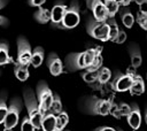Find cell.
Segmentation results:
<instances>
[{
    "instance_id": "cell-13",
    "label": "cell",
    "mask_w": 147,
    "mask_h": 131,
    "mask_svg": "<svg viewBox=\"0 0 147 131\" xmlns=\"http://www.w3.org/2000/svg\"><path fill=\"white\" fill-rule=\"evenodd\" d=\"M65 9H67V6L62 2H57L54 5V7L51 10V21H52L53 25H60L61 24V21L63 18Z\"/></svg>"
},
{
    "instance_id": "cell-18",
    "label": "cell",
    "mask_w": 147,
    "mask_h": 131,
    "mask_svg": "<svg viewBox=\"0 0 147 131\" xmlns=\"http://www.w3.org/2000/svg\"><path fill=\"white\" fill-rule=\"evenodd\" d=\"M9 46L7 43L1 41L0 43V66L14 63V60L11 56H9Z\"/></svg>"
},
{
    "instance_id": "cell-14",
    "label": "cell",
    "mask_w": 147,
    "mask_h": 131,
    "mask_svg": "<svg viewBox=\"0 0 147 131\" xmlns=\"http://www.w3.org/2000/svg\"><path fill=\"white\" fill-rule=\"evenodd\" d=\"M129 54H130V59H131V64L137 69L141 66L142 63V56H141V52H140V47L136 44L132 43L129 46Z\"/></svg>"
},
{
    "instance_id": "cell-41",
    "label": "cell",
    "mask_w": 147,
    "mask_h": 131,
    "mask_svg": "<svg viewBox=\"0 0 147 131\" xmlns=\"http://www.w3.org/2000/svg\"><path fill=\"white\" fill-rule=\"evenodd\" d=\"M117 1H118V3H119V5L122 3V0H117Z\"/></svg>"
},
{
    "instance_id": "cell-36",
    "label": "cell",
    "mask_w": 147,
    "mask_h": 131,
    "mask_svg": "<svg viewBox=\"0 0 147 131\" xmlns=\"http://www.w3.org/2000/svg\"><path fill=\"white\" fill-rule=\"evenodd\" d=\"M140 9L139 10H144V11H147V0H144L140 5Z\"/></svg>"
},
{
    "instance_id": "cell-40",
    "label": "cell",
    "mask_w": 147,
    "mask_h": 131,
    "mask_svg": "<svg viewBox=\"0 0 147 131\" xmlns=\"http://www.w3.org/2000/svg\"><path fill=\"white\" fill-rule=\"evenodd\" d=\"M133 1H134V2L137 3V5H140V3H141V2L144 1V0H133Z\"/></svg>"
},
{
    "instance_id": "cell-4",
    "label": "cell",
    "mask_w": 147,
    "mask_h": 131,
    "mask_svg": "<svg viewBox=\"0 0 147 131\" xmlns=\"http://www.w3.org/2000/svg\"><path fill=\"white\" fill-rule=\"evenodd\" d=\"M22 110V101L18 98H14L10 101V105L7 109V114L5 116L3 120V126L5 130H11L14 129L17 123H18V118H20V113Z\"/></svg>"
},
{
    "instance_id": "cell-38",
    "label": "cell",
    "mask_w": 147,
    "mask_h": 131,
    "mask_svg": "<svg viewBox=\"0 0 147 131\" xmlns=\"http://www.w3.org/2000/svg\"><path fill=\"white\" fill-rule=\"evenodd\" d=\"M7 2H8V0H0V9H2L7 5Z\"/></svg>"
},
{
    "instance_id": "cell-2",
    "label": "cell",
    "mask_w": 147,
    "mask_h": 131,
    "mask_svg": "<svg viewBox=\"0 0 147 131\" xmlns=\"http://www.w3.org/2000/svg\"><path fill=\"white\" fill-rule=\"evenodd\" d=\"M24 101H25V107L29 114L30 120L32 121L36 130L41 129V120L44 114L41 113L39 105L37 102V99L34 97V93L30 88H25L24 91Z\"/></svg>"
},
{
    "instance_id": "cell-28",
    "label": "cell",
    "mask_w": 147,
    "mask_h": 131,
    "mask_svg": "<svg viewBox=\"0 0 147 131\" xmlns=\"http://www.w3.org/2000/svg\"><path fill=\"white\" fill-rule=\"evenodd\" d=\"M49 110L55 115L59 114L60 111H62V102H61V99L57 94H53V101H52Z\"/></svg>"
},
{
    "instance_id": "cell-11",
    "label": "cell",
    "mask_w": 147,
    "mask_h": 131,
    "mask_svg": "<svg viewBox=\"0 0 147 131\" xmlns=\"http://www.w3.org/2000/svg\"><path fill=\"white\" fill-rule=\"evenodd\" d=\"M47 68L53 76H59L63 72V63L56 53H51L47 57Z\"/></svg>"
},
{
    "instance_id": "cell-20",
    "label": "cell",
    "mask_w": 147,
    "mask_h": 131,
    "mask_svg": "<svg viewBox=\"0 0 147 131\" xmlns=\"http://www.w3.org/2000/svg\"><path fill=\"white\" fill-rule=\"evenodd\" d=\"M28 64H21L18 62L15 63V76L18 80L25 82L29 78V69Z\"/></svg>"
},
{
    "instance_id": "cell-31",
    "label": "cell",
    "mask_w": 147,
    "mask_h": 131,
    "mask_svg": "<svg viewBox=\"0 0 147 131\" xmlns=\"http://www.w3.org/2000/svg\"><path fill=\"white\" fill-rule=\"evenodd\" d=\"M117 108L119 110L121 116H126L130 113V110H131V106L125 103V102H121L119 105H117Z\"/></svg>"
},
{
    "instance_id": "cell-12",
    "label": "cell",
    "mask_w": 147,
    "mask_h": 131,
    "mask_svg": "<svg viewBox=\"0 0 147 131\" xmlns=\"http://www.w3.org/2000/svg\"><path fill=\"white\" fill-rule=\"evenodd\" d=\"M126 121L133 130H138L140 128V125H141V113H140V109H139L138 105L133 103L131 106V110L126 115Z\"/></svg>"
},
{
    "instance_id": "cell-24",
    "label": "cell",
    "mask_w": 147,
    "mask_h": 131,
    "mask_svg": "<svg viewBox=\"0 0 147 131\" xmlns=\"http://www.w3.org/2000/svg\"><path fill=\"white\" fill-rule=\"evenodd\" d=\"M98 76H99V69L98 70H87V69H85V72H83V75H82L84 82L87 83V84L95 83L98 80Z\"/></svg>"
},
{
    "instance_id": "cell-27",
    "label": "cell",
    "mask_w": 147,
    "mask_h": 131,
    "mask_svg": "<svg viewBox=\"0 0 147 131\" xmlns=\"http://www.w3.org/2000/svg\"><path fill=\"white\" fill-rule=\"evenodd\" d=\"M121 18H122V22L124 24L125 28H129L131 29L134 24V16L132 15V13L130 10H125L121 14Z\"/></svg>"
},
{
    "instance_id": "cell-8",
    "label": "cell",
    "mask_w": 147,
    "mask_h": 131,
    "mask_svg": "<svg viewBox=\"0 0 147 131\" xmlns=\"http://www.w3.org/2000/svg\"><path fill=\"white\" fill-rule=\"evenodd\" d=\"M31 46L24 37L17 38V62L21 64H30L31 60Z\"/></svg>"
},
{
    "instance_id": "cell-39",
    "label": "cell",
    "mask_w": 147,
    "mask_h": 131,
    "mask_svg": "<svg viewBox=\"0 0 147 131\" xmlns=\"http://www.w3.org/2000/svg\"><path fill=\"white\" fill-rule=\"evenodd\" d=\"M145 123H146V125H147V108H146V111H145Z\"/></svg>"
},
{
    "instance_id": "cell-10",
    "label": "cell",
    "mask_w": 147,
    "mask_h": 131,
    "mask_svg": "<svg viewBox=\"0 0 147 131\" xmlns=\"http://www.w3.org/2000/svg\"><path fill=\"white\" fill-rule=\"evenodd\" d=\"M132 80H133V77L127 74H124V75L117 74L114 80L111 82V87L116 92H125V91H129L132 84Z\"/></svg>"
},
{
    "instance_id": "cell-37",
    "label": "cell",
    "mask_w": 147,
    "mask_h": 131,
    "mask_svg": "<svg viewBox=\"0 0 147 131\" xmlns=\"http://www.w3.org/2000/svg\"><path fill=\"white\" fill-rule=\"evenodd\" d=\"M132 1H133V0H122V3H121V5H123L124 7H126V6H129Z\"/></svg>"
},
{
    "instance_id": "cell-34",
    "label": "cell",
    "mask_w": 147,
    "mask_h": 131,
    "mask_svg": "<svg viewBox=\"0 0 147 131\" xmlns=\"http://www.w3.org/2000/svg\"><path fill=\"white\" fill-rule=\"evenodd\" d=\"M8 24H9L8 18H6V17L2 16V15H0V26H7Z\"/></svg>"
},
{
    "instance_id": "cell-6",
    "label": "cell",
    "mask_w": 147,
    "mask_h": 131,
    "mask_svg": "<svg viewBox=\"0 0 147 131\" xmlns=\"http://www.w3.org/2000/svg\"><path fill=\"white\" fill-rule=\"evenodd\" d=\"M111 105H113V102L110 100H103V99H98V98L91 97L87 99L85 108L88 114L106 116L109 114Z\"/></svg>"
},
{
    "instance_id": "cell-3",
    "label": "cell",
    "mask_w": 147,
    "mask_h": 131,
    "mask_svg": "<svg viewBox=\"0 0 147 131\" xmlns=\"http://www.w3.org/2000/svg\"><path fill=\"white\" fill-rule=\"evenodd\" d=\"M86 31L94 39L101 41H108L109 25L107 21H96L94 17L93 18L90 17L86 23Z\"/></svg>"
},
{
    "instance_id": "cell-22",
    "label": "cell",
    "mask_w": 147,
    "mask_h": 131,
    "mask_svg": "<svg viewBox=\"0 0 147 131\" xmlns=\"http://www.w3.org/2000/svg\"><path fill=\"white\" fill-rule=\"evenodd\" d=\"M107 23H108V25H109L108 40L113 41L114 38L117 36V33H118V31H119V28H118V25H117V23H116V21H115L114 17H108V18H107Z\"/></svg>"
},
{
    "instance_id": "cell-5",
    "label": "cell",
    "mask_w": 147,
    "mask_h": 131,
    "mask_svg": "<svg viewBox=\"0 0 147 131\" xmlns=\"http://www.w3.org/2000/svg\"><path fill=\"white\" fill-rule=\"evenodd\" d=\"M79 22H80L79 5L77 0H72L70 7H67L65 9L60 25H62L63 29H74L79 24Z\"/></svg>"
},
{
    "instance_id": "cell-16",
    "label": "cell",
    "mask_w": 147,
    "mask_h": 131,
    "mask_svg": "<svg viewBox=\"0 0 147 131\" xmlns=\"http://www.w3.org/2000/svg\"><path fill=\"white\" fill-rule=\"evenodd\" d=\"M55 124H56V115L52 111H47L44 114L41 120V129L45 131H55Z\"/></svg>"
},
{
    "instance_id": "cell-1",
    "label": "cell",
    "mask_w": 147,
    "mask_h": 131,
    "mask_svg": "<svg viewBox=\"0 0 147 131\" xmlns=\"http://www.w3.org/2000/svg\"><path fill=\"white\" fill-rule=\"evenodd\" d=\"M96 55V47L88 48L85 52L70 53L65 57V68L69 71H77L86 69L91 66L94 57Z\"/></svg>"
},
{
    "instance_id": "cell-33",
    "label": "cell",
    "mask_w": 147,
    "mask_h": 131,
    "mask_svg": "<svg viewBox=\"0 0 147 131\" xmlns=\"http://www.w3.org/2000/svg\"><path fill=\"white\" fill-rule=\"evenodd\" d=\"M46 2V0H29V5L32 7H40Z\"/></svg>"
},
{
    "instance_id": "cell-19",
    "label": "cell",
    "mask_w": 147,
    "mask_h": 131,
    "mask_svg": "<svg viewBox=\"0 0 147 131\" xmlns=\"http://www.w3.org/2000/svg\"><path fill=\"white\" fill-rule=\"evenodd\" d=\"M34 18L40 24H46L51 21V10L47 8H42L40 6L39 9L34 13Z\"/></svg>"
},
{
    "instance_id": "cell-32",
    "label": "cell",
    "mask_w": 147,
    "mask_h": 131,
    "mask_svg": "<svg viewBox=\"0 0 147 131\" xmlns=\"http://www.w3.org/2000/svg\"><path fill=\"white\" fill-rule=\"evenodd\" d=\"M126 40V33H125V31H123V30H121L119 29V31H118V33H117V36L114 38V43H116V44H123L124 41Z\"/></svg>"
},
{
    "instance_id": "cell-29",
    "label": "cell",
    "mask_w": 147,
    "mask_h": 131,
    "mask_svg": "<svg viewBox=\"0 0 147 131\" xmlns=\"http://www.w3.org/2000/svg\"><path fill=\"white\" fill-rule=\"evenodd\" d=\"M137 22L140 25L141 29L147 31V11L139 10L137 14Z\"/></svg>"
},
{
    "instance_id": "cell-42",
    "label": "cell",
    "mask_w": 147,
    "mask_h": 131,
    "mask_svg": "<svg viewBox=\"0 0 147 131\" xmlns=\"http://www.w3.org/2000/svg\"><path fill=\"white\" fill-rule=\"evenodd\" d=\"M0 75H1V71H0Z\"/></svg>"
},
{
    "instance_id": "cell-21",
    "label": "cell",
    "mask_w": 147,
    "mask_h": 131,
    "mask_svg": "<svg viewBox=\"0 0 147 131\" xmlns=\"http://www.w3.org/2000/svg\"><path fill=\"white\" fill-rule=\"evenodd\" d=\"M69 123V115L65 111H60L56 114V124H55V131H62L67 124Z\"/></svg>"
},
{
    "instance_id": "cell-23",
    "label": "cell",
    "mask_w": 147,
    "mask_h": 131,
    "mask_svg": "<svg viewBox=\"0 0 147 131\" xmlns=\"http://www.w3.org/2000/svg\"><path fill=\"white\" fill-rule=\"evenodd\" d=\"M103 3L108 11V17H114L119 9V3L117 0H103Z\"/></svg>"
},
{
    "instance_id": "cell-17",
    "label": "cell",
    "mask_w": 147,
    "mask_h": 131,
    "mask_svg": "<svg viewBox=\"0 0 147 131\" xmlns=\"http://www.w3.org/2000/svg\"><path fill=\"white\" fill-rule=\"evenodd\" d=\"M44 53H45V52H44V48L40 47V46H38V47H36V48L33 49V52H32V54H31L30 63H31L34 68H38V67L41 66V63H42V61H44V56H45Z\"/></svg>"
},
{
    "instance_id": "cell-7",
    "label": "cell",
    "mask_w": 147,
    "mask_h": 131,
    "mask_svg": "<svg viewBox=\"0 0 147 131\" xmlns=\"http://www.w3.org/2000/svg\"><path fill=\"white\" fill-rule=\"evenodd\" d=\"M37 98H38V102H39L38 105L41 113L42 114L47 113L53 101V93L44 80L39 82L37 85Z\"/></svg>"
},
{
    "instance_id": "cell-26",
    "label": "cell",
    "mask_w": 147,
    "mask_h": 131,
    "mask_svg": "<svg viewBox=\"0 0 147 131\" xmlns=\"http://www.w3.org/2000/svg\"><path fill=\"white\" fill-rule=\"evenodd\" d=\"M110 77H111V71L106 67H101L99 69V76H98V80L96 82H99V84L102 85V84L108 83Z\"/></svg>"
},
{
    "instance_id": "cell-15",
    "label": "cell",
    "mask_w": 147,
    "mask_h": 131,
    "mask_svg": "<svg viewBox=\"0 0 147 131\" xmlns=\"http://www.w3.org/2000/svg\"><path fill=\"white\" fill-rule=\"evenodd\" d=\"M129 91H130L131 95H141L145 92V82L140 75L136 74L133 76V80H132V84H131Z\"/></svg>"
},
{
    "instance_id": "cell-35",
    "label": "cell",
    "mask_w": 147,
    "mask_h": 131,
    "mask_svg": "<svg viewBox=\"0 0 147 131\" xmlns=\"http://www.w3.org/2000/svg\"><path fill=\"white\" fill-rule=\"evenodd\" d=\"M115 129L114 128H110V126H100V128H96L95 131H114Z\"/></svg>"
},
{
    "instance_id": "cell-30",
    "label": "cell",
    "mask_w": 147,
    "mask_h": 131,
    "mask_svg": "<svg viewBox=\"0 0 147 131\" xmlns=\"http://www.w3.org/2000/svg\"><path fill=\"white\" fill-rule=\"evenodd\" d=\"M21 130L22 131H33L36 130L32 121L30 120V117H24L22 120V123H21Z\"/></svg>"
},
{
    "instance_id": "cell-9",
    "label": "cell",
    "mask_w": 147,
    "mask_h": 131,
    "mask_svg": "<svg viewBox=\"0 0 147 131\" xmlns=\"http://www.w3.org/2000/svg\"><path fill=\"white\" fill-rule=\"evenodd\" d=\"M86 5L96 21H107L108 11L102 0H86Z\"/></svg>"
},
{
    "instance_id": "cell-25",
    "label": "cell",
    "mask_w": 147,
    "mask_h": 131,
    "mask_svg": "<svg viewBox=\"0 0 147 131\" xmlns=\"http://www.w3.org/2000/svg\"><path fill=\"white\" fill-rule=\"evenodd\" d=\"M6 101H7V94H6V92H1L0 93V124L3 123L5 116L7 114L8 106H7Z\"/></svg>"
}]
</instances>
